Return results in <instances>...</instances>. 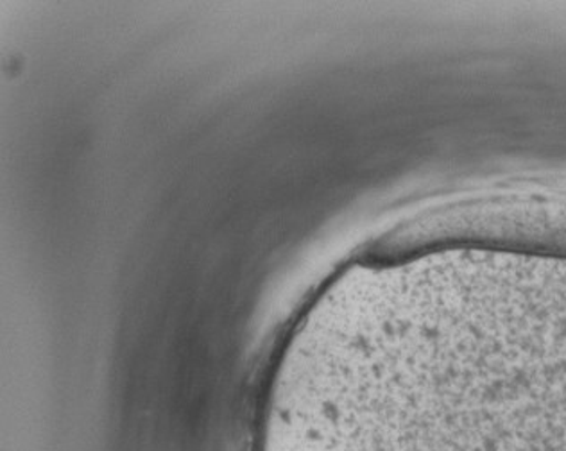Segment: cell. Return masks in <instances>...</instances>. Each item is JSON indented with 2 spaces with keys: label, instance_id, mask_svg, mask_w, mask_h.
<instances>
[{
  "label": "cell",
  "instance_id": "6da1fadb",
  "mask_svg": "<svg viewBox=\"0 0 566 451\" xmlns=\"http://www.w3.org/2000/svg\"><path fill=\"white\" fill-rule=\"evenodd\" d=\"M452 244L566 256V193L502 192L447 202L416 216L389 242L401 251Z\"/></svg>",
  "mask_w": 566,
  "mask_h": 451
}]
</instances>
